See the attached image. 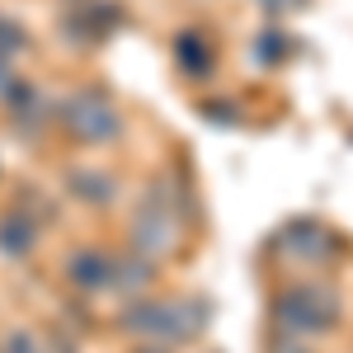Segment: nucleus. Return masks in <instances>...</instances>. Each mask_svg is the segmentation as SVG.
Segmentation results:
<instances>
[{"instance_id":"f257e3e1","label":"nucleus","mask_w":353,"mask_h":353,"mask_svg":"<svg viewBox=\"0 0 353 353\" xmlns=\"http://www.w3.org/2000/svg\"><path fill=\"white\" fill-rule=\"evenodd\" d=\"M278 321L288 330H301V334H321V330L339 325V297L330 292L325 283L288 288V292L278 297Z\"/></svg>"},{"instance_id":"f03ea898","label":"nucleus","mask_w":353,"mask_h":353,"mask_svg":"<svg viewBox=\"0 0 353 353\" xmlns=\"http://www.w3.org/2000/svg\"><path fill=\"white\" fill-rule=\"evenodd\" d=\"M66 123H71V128H76L85 141H104V137L118 132V118H113V109L104 104V99H94V94H81V99L71 104V113H66Z\"/></svg>"},{"instance_id":"7ed1b4c3","label":"nucleus","mask_w":353,"mask_h":353,"mask_svg":"<svg viewBox=\"0 0 353 353\" xmlns=\"http://www.w3.org/2000/svg\"><path fill=\"white\" fill-rule=\"evenodd\" d=\"M283 250L292 259H301V264H316L330 250V236H325V226H316V221H297V226L283 231Z\"/></svg>"},{"instance_id":"20e7f679","label":"nucleus","mask_w":353,"mask_h":353,"mask_svg":"<svg viewBox=\"0 0 353 353\" xmlns=\"http://www.w3.org/2000/svg\"><path fill=\"white\" fill-rule=\"evenodd\" d=\"M259 5H269V10H288V5H297V0H259Z\"/></svg>"}]
</instances>
